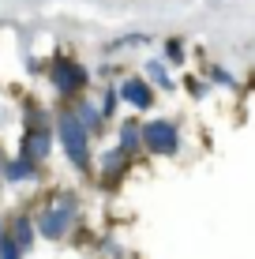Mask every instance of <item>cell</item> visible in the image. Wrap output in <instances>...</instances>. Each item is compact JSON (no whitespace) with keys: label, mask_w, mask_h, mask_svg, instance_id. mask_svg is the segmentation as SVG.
<instances>
[{"label":"cell","mask_w":255,"mask_h":259,"mask_svg":"<svg viewBox=\"0 0 255 259\" xmlns=\"http://www.w3.org/2000/svg\"><path fill=\"white\" fill-rule=\"evenodd\" d=\"M146 143H150V150H162V154H173V150H177V132H173L169 124L154 120L150 128H146Z\"/></svg>","instance_id":"1"},{"label":"cell","mask_w":255,"mask_h":259,"mask_svg":"<svg viewBox=\"0 0 255 259\" xmlns=\"http://www.w3.org/2000/svg\"><path fill=\"white\" fill-rule=\"evenodd\" d=\"M64 143H68V154H72L75 165H86V136L75 120H64Z\"/></svg>","instance_id":"2"},{"label":"cell","mask_w":255,"mask_h":259,"mask_svg":"<svg viewBox=\"0 0 255 259\" xmlns=\"http://www.w3.org/2000/svg\"><path fill=\"white\" fill-rule=\"evenodd\" d=\"M68 214H72L68 207H57L49 218H41V233H45V237H60V233H64V226H68Z\"/></svg>","instance_id":"3"},{"label":"cell","mask_w":255,"mask_h":259,"mask_svg":"<svg viewBox=\"0 0 255 259\" xmlns=\"http://www.w3.org/2000/svg\"><path fill=\"white\" fill-rule=\"evenodd\" d=\"M57 83H60V91H75L83 83V71L72 68V64H57Z\"/></svg>","instance_id":"4"},{"label":"cell","mask_w":255,"mask_h":259,"mask_svg":"<svg viewBox=\"0 0 255 259\" xmlns=\"http://www.w3.org/2000/svg\"><path fill=\"white\" fill-rule=\"evenodd\" d=\"M124 98H128V102H135L139 109H143V105H150V94H146V87L135 83V79H131V83H124Z\"/></svg>","instance_id":"5"},{"label":"cell","mask_w":255,"mask_h":259,"mask_svg":"<svg viewBox=\"0 0 255 259\" xmlns=\"http://www.w3.org/2000/svg\"><path fill=\"white\" fill-rule=\"evenodd\" d=\"M26 147H30V154H45V150H49V136H34Z\"/></svg>","instance_id":"6"},{"label":"cell","mask_w":255,"mask_h":259,"mask_svg":"<svg viewBox=\"0 0 255 259\" xmlns=\"http://www.w3.org/2000/svg\"><path fill=\"white\" fill-rule=\"evenodd\" d=\"M8 173H12V177H26V173H30V165H26V162L15 165V162H12V169H8Z\"/></svg>","instance_id":"7"}]
</instances>
